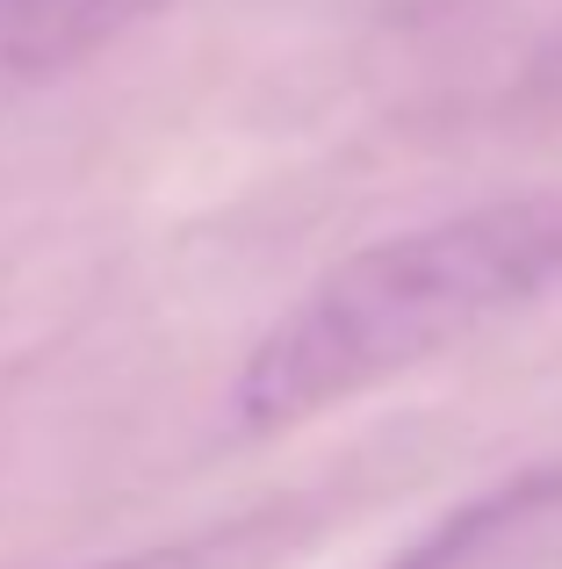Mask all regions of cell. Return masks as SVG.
Listing matches in <instances>:
<instances>
[{
    "instance_id": "3957f363",
    "label": "cell",
    "mask_w": 562,
    "mask_h": 569,
    "mask_svg": "<svg viewBox=\"0 0 562 569\" xmlns=\"http://www.w3.org/2000/svg\"><path fill=\"white\" fill-rule=\"evenodd\" d=\"M167 0H0V58L22 72H58L101 51Z\"/></svg>"
},
{
    "instance_id": "7a4b0ae2",
    "label": "cell",
    "mask_w": 562,
    "mask_h": 569,
    "mask_svg": "<svg viewBox=\"0 0 562 569\" xmlns=\"http://www.w3.org/2000/svg\"><path fill=\"white\" fill-rule=\"evenodd\" d=\"M310 533H318V505L281 498V505H260V512L217 519L202 533H181V541H152V548H130V556L87 562V569H274Z\"/></svg>"
},
{
    "instance_id": "6da1fadb",
    "label": "cell",
    "mask_w": 562,
    "mask_h": 569,
    "mask_svg": "<svg viewBox=\"0 0 562 569\" xmlns=\"http://www.w3.org/2000/svg\"><path fill=\"white\" fill-rule=\"evenodd\" d=\"M562 296V188L483 202L339 260L245 353L231 411L281 432L411 376L462 339Z\"/></svg>"
},
{
    "instance_id": "277c9868",
    "label": "cell",
    "mask_w": 562,
    "mask_h": 569,
    "mask_svg": "<svg viewBox=\"0 0 562 569\" xmlns=\"http://www.w3.org/2000/svg\"><path fill=\"white\" fill-rule=\"evenodd\" d=\"M541 498H555L549 476H520L512 490H498V498H476L469 512H454L448 527H433L419 548H404V556H397L390 569H462L483 541H491V533H505L512 519H520L526 505H541Z\"/></svg>"
}]
</instances>
